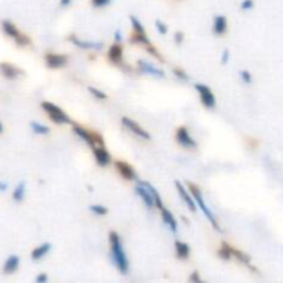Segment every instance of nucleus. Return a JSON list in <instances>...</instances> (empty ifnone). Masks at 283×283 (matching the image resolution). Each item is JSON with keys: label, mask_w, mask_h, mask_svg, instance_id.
<instances>
[{"label": "nucleus", "mask_w": 283, "mask_h": 283, "mask_svg": "<svg viewBox=\"0 0 283 283\" xmlns=\"http://www.w3.org/2000/svg\"><path fill=\"white\" fill-rule=\"evenodd\" d=\"M46 65L50 69H60L68 64V56L65 54H58V53H47L44 56Z\"/></svg>", "instance_id": "9"}, {"label": "nucleus", "mask_w": 283, "mask_h": 283, "mask_svg": "<svg viewBox=\"0 0 283 283\" xmlns=\"http://www.w3.org/2000/svg\"><path fill=\"white\" fill-rule=\"evenodd\" d=\"M0 71L7 79H15L21 75V71L18 68H15L14 65L11 64H6V63L0 64Z\"/></svg>", "instance_id": "22"}, {"label": "nucleus", "mask_w": 283, "mask_h": 283, "mask_svg": "<svg viewBox=\"0 0 283 283\" xmlns=\"http://www.w3.org/2000/svg\"><path fill=\"white\" fill-rule=\"evenodd\" d=\"M176 141L180 147H183L185 149H195L196 148V141L193 140V137L189 133L188 127L185 126H181V127L177 128L176 131Z\"/></svg>", "instance_id": "6"}, {"label": "nucleus", "mask_w": 283, "mask_h": 283, "mask_svg": "<svg viewBox=\"0 0 283 283\" xmlns=\"http://www.w3.org/2000/svg\"><path fill=\"white\" fill-rule=\"evenodd\" d=\"M122 125H123V127L127 128L130 133H133L134 135H137L138 138L145 140V141L151 140V134H149L148 131H147L144 127H141L137 122L133 121V119H130L127 116H123V118H122Z\"/></svg>", "instance_id": "7"}, {"label": "nucleus", "mask_w": 283, "mask_h": 283, "mask_svg": "<svg viewBox=\"0 0 283 283\" xmlns=\"http://www.w3.org/2000/svg\"><path fill=\"white\" fill-rule=\"evenodd\" d=\"M7 189V184L6 183H0V191H6Z\"/></svg>", "instance_id": "44"}, {"label": "nucleus", "mask_w": 283, "mask_h": 283, "mask_svg": "<svg viewBox=\"0 0 283 283\" xmlns=\"http://www.w3.org/2000/svg\"><path fill=\"white\" fill-rule=\"evenodd\" d=\"M189 282L191 283H206V281L202 279V276L199 274L198 271H193L191 275H189Z\"/></svg>", "instance_id": "35"}, {"label": "nucleus", "mask_w": 283, "mask_h": 283, "mask_svg": "<svg viewBox=\"0 0 283 283\" xmlns=\"http://www.w3.org/2000/svg\"><path fill=\"white\" fill-rule=\"evenodd\" d=\"M254 7V1L253 0H243L241 4L242 10H245V11H248V10H252V8Z\"/></svg>", "instance_id": "38"}, {"label": "nucleus", "mask_w": 283, "mask_h": 283, "mask_svg": "<svg viewBox=\"0 0 283 283\" xmlns=\"http://www.w3.org/2000/svg\"><path fill=\"white\" fill-rule=\"evenodd\" d=\"M1 28H3L6 35L10 36L11 39H14L18 46H28V44H31V39H29L28 36L22 35L13 22L3 21L1 22Z\"/></svg>", "instance_id": "5"}, {"label": "nucleus", "mask_w": 283, "mask_h": 283, "mask_svg": "<svg viewBox=\"0 0 283 283\" xmlns=\"http://www.w3.org/2000/svg\"><path fill=\"white\" fill-rule=\"evenodd\" d=\"M108 239H109V248H111V257H112L115 267L121 274L126 275L128 272V258L125 252V248H123L121 236L118 232L111 231Z\"/></svg>", "instance_id": "1"}, {"label": "nucleus", "mask_w": 283, "mask_h": 283, "mask_svg": "<svg viewBox=\"0 0 283 283\" xmlns=\"http://www.w3.org/2000/svg\"><path fill=\"white\" fill-rule=\"evenodd\" d=\"M195 90L198 92L202 105L207 108V109L216 108V104H217L216 95H214V93L212 92V89H210L209 86L203 85V83H196V85H195Z\"/></svg>", "instance_id": "4"}, {"label": "nucleus", "mask_w": 283, "mask_h": 283, "mask_svg": "<svg viewBox=\"0 0 283 283\" xmlns=\"http://www.w3.org/2000/svg\"><path fill=\"white\" fill-rule=\"evenodd\" d=\"M231 252H232V255H234L235 258H238V260H239L241 262L246 264V265H249V264H250V257H249L246 253H243V252L238 250V249L232 248V246H231Z\"/></svg>", "instance_id": "29"}, {"label": "nucleus", "mask_w": 283, "mask_h": 283, "mask_svg": "<svg viewBox=\"0 0 283 283\" xmlns=\"http://www.w3.org/2000/svg\"><path fill=\"white\" fill-rule=\"evenodd\" d=\"M187 188L189 189V192L192 193V196L195 199V203L198 206L199 209H200V212L205 214V217L209 220V222L212 224L213 228L216 229V231H221V228L219 225V221L216 219V216H214V213L210 210V207L206 205L205 199H203V193H202V189L199 188L198 185L193 184V183H187Z\"/></svg>", "instance_id": "2"}, {"label": "nucleus", "mask_w": 283, "mask_h": 283, "mask_svg": "<svg viewBox=\"0 0 283 283\" xmlns=\"http://www.w3.org/2000/svg\"><path fill=\"white\" fill-rule=\"evenodd\" d=\"M24 196H25V183L22 181V183H20L15 187L14 192H13V199H14L15 202H21Z\"/></svg>", "instance_id": "27"}, {"label": "nucleus", "mask_w": 283, "mask_h": 283, "mask_svg": "<svg viewBox=\"0 0 283 283\" xmlns=\"http://www.w3.org/2000/svg\"><path fill=\"white\" fill-rule=\"evenodd\" d=\"M20 267V257L18 255H10L6 262H4V267H3V271L4 274H13Z\"/></svg>", "instance_id": "23"}, {"label": "nucleus", "mask_w": 283, "mask_h": 283, "mask_svg": "<svg viewBox=\"0 0 283 283\" xmlns=\"http://www.w3.org/2000/svg\"><path fill=\"white\" fill-rule=\"evenodd\" d=\"M228 21L225 15H216L213 20V33L216 36H222L226 33Z\"/></svg>", "instance_id": "18"}, {"label": "nucleus", "mask_w": 283, "mask_h": 283, "mask_svg": "<svg viewBox=\"0 0 283 283\" xmlns=\"http://www.w3.org/2000/svg\"><path fill=\"white\" fill-rule=\"evenodd\" d=\"M68 40L72 43V44H75L76 47L82 50H101L104 47V43L102 42H90V40H82V39H79L76 35H69L68 36Z\"/></svg>", "instance_id": "14"}, {"label": "nucleus", "mask_w": 283, "mask_h": 283, "mask_svg": "<svg viewBox=\"0 0 283 283\" xmlns=\"http://www.w3.org/2000/svg\"><path fill=\"white\" fill-rule=\"evenodd\" d=\"M130 43L131 44H141V46H144L145 49L148 47V46H151L152 43H151V40H149V37L147 35H141V33H135V32H133V35L130 36Z\"/></svg>", "instance_id": "24"}, {"label": "nucleus", "mask_w": 283, "mask_h": 283, "mask_svg": "<svg viewBox=\"0 0 283 283\" xmlns=\"http://www.w3.org/2000/svg\"><path fill=\"white\" fill-rule=\"evenodd\" d=\"M173 73H174L176 78H178L180 80H188V79H189V76L187 75V72H185L184 69H181V68H174Z\"/></svg>", "instance_id": "34"}, {"label": "nucleus", "mask_w": 283, "mask_h": 283, "mask_svg": "<svg viewBox=\"0 0 283 283\" xmlns=\"http://www.w3.org/2000/svg\"><path fill=\"white\" fill-rule=\"evenodd\" d=\"M112 0H92V4L95 8H102L108 6Z\"/></svg>", "instance_id": "37"}, {"label": "nucleus", "mask_w": 283, "mask_h": 283, "mask_svg": "<svg viewBox=\"0 0 283 283\" xmlns=\"http://www.w3.org/2000/svg\"><path fill=\"white\" fill-rule=\"evenodd\" d=\"M50 250H51V243H49V242H44V243H42L40 246H37V248L32 250L31 257H32V260L39 261V260H42L43 257H46V255L49 254Z\"/></svg>", "instance_id": "20"}, {"label": "nucleus", "mask_w": 283, "mask_h": 283, "mask_svg": "<svg viewBox=\"0 0 283 283\" xmlns=\"http://www.w3.org/2000/svg\"><path fill=\"white\" fill-rule=\"evenodd\" d=\"M184 39H185L184 32H181V31H177V32L174 33V40H176V43H177V44H183V42H184Z\"/></svg>", "instance_id": "39"}, {"label": "nucleus", "mask_w": 283, "mask_h": 283, "mask_svg": "<svg viewBox=\"0 0 283 283\" xmlns=\"http://www.w3.org/2000/svg\"><path fill=\"white\" fill-rule=\"evenodd\" d=\"M108 60L116 66H125V60H123V46L121 43H113L106 53ZM126 68V66H125Z\"/></svg>", "instance_id": "11"}, {"label": "nucleus", "mask_w": 283, "mask_h": 283, "mask_svg": "<svg viewBox=\"0 0 283 283\" xmlns=\"http://www.w3.org/2000/svg\"><path fill=\"white\" fill-rule=\"evenodd\" d=\"M140 184H142L147 189H148L149 192H151V195H152V198H154V200H155V206H156V209H162L163 206V202H162V196H160V193L157 192V189H156L154 185L151 184V183H148V181H138Z\"/></svg>", "instance_id": "21"}, {"label": "nucleus", "mask_w": 283, "mask_h": 283, "mask_svg": "<svg viewBox=\"0 0 283 283\" xmlns=\"http://www.w3.org/2000/svg\"><path fill=\"white\" fill-rule=\"evenodd\" d=\"M174 250H176V255L180 260H187L189 254H191V248L188 243L181 241L174 242Z\"/></svg>", "instance_id": "19"}, {"label": "nucleus", "mask_w": 283, "mask_h": 283, "mask_svg": "<svg viewBox=\"0 0 283 283\" xmlns=\"http://www.w3.org/2000/svg\"><path fill=\"white\" fill-rule=\"evenodd\" d=\"M147 51H148L151 56L155 57L156 60H159V61H163V58H162V56H160V53L157 51V49H156L155 46H152V44H151V46H148V47H147Z\"/></svg>", "instance_id": "36"}, {"label": "nucleus", "mask_w": 283, "mask_h": 283, "mask_svg": "<svg viewBox=\"0 0 283 283\" xmlns=\"http://www.w3.org/2000/svg\"><path fill=\"white\" fill-rule=\"evenodd\" d=\"M72 131L78 135L80 140H83L92 149L94 148V147H97V145H95V138H94V133H95V131L89 130V128L86 127H82L80 125H75V123L72 125Z\"/></svg>", "instance_id": "12"}, {"label": "nucleus", "mask_w": 283, "mask_h": 283, "mask_svg": "<svg viewBox=\"0 0 283 283\" xmlns=\"http://www.w3.org/2000/svg\"><path fill=\"white\" fill-rule=\"evenodd\" d=\"M130 22H131V27H133V31H134L135 33H141V35H147V32H145V28H144V25H142L141 22L138 21V18L134 17V15H131L130 17Z\"/></svg>", "instance_id": "28"}, {"label": "nucleus", "mask_w": 283, "mask_h": 283, "mask_svg": "<svg viewBox=\"0 0 283 283\" xmlns=\"http://www.w3.org/2000/svg\"><path fill=\"white\" fill-rule=\"evenodd\" d=\"M176 189H177L180 198L183 199V202L188 206V209H189L192 213L196 212V207H198V206L195 203V199L192 196V193L189 192V189L187 188V185L183 184L181 181H176Z\"/></svg>", "instance_id": "8"}, {"label": "nucleus", "mask_w": 283, "mask_h": 283, "mask_svg": "<svg viewBox=\"0 0 283 283\" xmlns=\"http://www.w3.org/2000/svg\"><path fill=\"white\" fill-rule=\"evenodd\" d=\"M93 156L99 167H106L111 163V154L106 151L105 147H94Z\"/></svg>", "instance_id": "15"}, {"label": "nucleus", "mask_w": 283, "mask_h": 283, "mask_svg": "<svg viewBox=\"0 0 283 283\" xmlns=\"http://www.w3.org/2000/svg\"><path fill=\"white\" fill-rule=\"evenodd\" d=\"M47 281H49L47 274H39V275L36 276L35 283H47Z\"/></svg>", "instance_id": "41"}, {"label": "nucleus", "mask_w": 283, "mask_h": 283, "mask_svg": "<svg viewBox=\"0 0 283 283\" xmlns=\"http://www.w3.org/2000/svg\"><path fill=\"white\" fill-rule=\"evenodd\" d=\"M89 210L95 216H106L108 214V209L102 205H92L89 207Z\"/></svg>", "instance_id": "31"}, {"label": "nucleus", "mask_w": 283, "mask_h": 283, "mask_svg": "<svg viewBox=\"0 0 283 283\" xmlns=\"http://www.w3.org/2000/svg\"><path fill=\"white\" fill-rule=\"evenodd\" d=\"M160 214H162V221L164 222V225H167V228H169L171 232H177L178 224L177 220L174 217V214L170 212L167 207H164V206L160 209Z\"/></svg>", "instance_id": "17"}, {"label": "nucleus", "mask_w": 283, "mask_h": 283, "mask_svg": "<svg viewBox=\"0 0 283 283\" xmlns=\"http://www.w3.org/2000/svg\"><path fill=\"white\" fill-rule=\"evenodd\" d=\"M135 193L138 195V198L141 199L142 202H144V205L147 206V209H149V210H152L154 207H156L155 206V200H154V198H152V195H151V192L144 187L142 184H138L135 185L134 188Z\"/></svg>", "instance_id": "16"}, {"label": "nucleus", "mask_w": 283, "mask_h": 283, "mask_svg": "<svg viewBox=\"0 0 283 283\" xmlns=\"http://www.w3.org/2000/svg\"><path fill=\"white\" fill-rule=\"evenodd\" d=\"M3 131V126H1V123H0V133Z\"/></svg>", "instance_id": "45"}, {"label": "nucleus", "mask_w": 283, "mask_h": 283, "mask_svg": "<svg viewBox=\"0 0 283 283\" xmlns=\"http://www.w3.org/2000/svg\"><path fill=\"white\" fill-rule=\"evenodd\" d=\"M219 257L220 258H222V260H225V261H228V260H231L234 255H232V252H231V246L226 243V242H222V245H221V248L219 249Z\"/></svg>", "instance_id": "25"}, {"label": "nucleus", "mask_w": 283, "mask_h": 283, "mask_svg": "<svg viewBox=\"0 0 283 283\" xmlns=\"http://www.w3.org/2000/svg\"><path fill=\"white\" fill-rule=\"evenodd\" d=\"M72 0H61L60 1V4H61V7H68V6H71Z\"/></svg>", "instance_id": "42"}, {"label": "nucleus", "mask_w": 283, "mask_h": 283, "mask_svg": "<svg viewBox=\"0 0 283 283\" xmlns=\"http://www.w3.org/2000/svg\"><path fill=\"white\" fill-rule=\"evenodd\" d=\"M31 128L35 134H40V135H46L50 133V128L47 126H44L42 123H37V122H32L31 123Z\"/></svg>", "instance_id": "26"}, {"label": "nucleus", "mask_w": 283, "mask_h": 283, "mask_svg": "<svg viewBox=\"0 0 283 283\" xmlns=\"http://www.w3.org/2000/svg\"><path fill=\"white\" fill-rule=\"evenodd\" d=\"M42 109L49 115L50 121L54 122L56 125H69V123H72L69 115L65 113L63 108H60L53 102H49V101L42 102Z\"/></svg>", "instance_id": "3"}, {"label": "nucleus", "mask_w": 283, "mask_h": 283, "mask_svg": "<svg viewBox=\"0 0 283 283\" xmlns=\"http://www.w3.org/2000/svg\"><path fill=\"white\" fill-rule=\"evenodd\" d=\"M115 169L121 174L122 178H125L127 181H134L138 177L134 167L131 164H128L127 162H125V160H116L115 162Z\"/></svg>", "instance_id": "10"}, {"label": "nucleus", "mask_w": 283, "mask_h": 283, "mask_svg": "<svg viewBox=\"0 0 283 283\" xmlns=\"http://www.w3.org/2000/svg\"><path fill=\"white\" fill-rule=\"evenodd\" d=\"M239 76H241V80L245 83V85H250V83L253 82V75H252L249 71H246V69L241 71Z\"/></svg>", "instance_id": "32"}, {"label": "nucleus", "mask_w": 283, "mask_h": 283, "mask_svg": "<svg viewBox=\"0 0 283 283\" xmlns=\"http://www.w3.org/2000/svg\"><path fill=\"white\" fill-rule=\"evenodd\" d=\"M155 27L156 29H157V32L160 33V35H166L167 33V25L164 24V22H162L160 20H156L155 21Z\"/></svg>", "instance_id": "33"}, {"label": "nucleus", "mask_w": 283, "mask_h": 283, "mask_svg": "<svg viewBox=\"0 0 283 283\" xmlns=\"http://www.w3.org/2000/svg\"><path fill=\"white\" fill-rule=\"evenodd\" d=\"M229 50L228 49H224V51H222V56H221V64H228V61H229Z\"/></svg>", "instance_id": "40"}, {"label": "nucleus", "mask_w": 283, "mask_h": 283, "mask_svg": "<svg viewBox=\"0 0 283 283\" xmlns=\"http://www.w3.org/2000/svg\"><path fill=\"white\" fill-rule=\"evenodd\" d=\"M121 40H122L121 32H119V31H116V32H115V42L121 43Z\"/></svg>", "instance_id": "43"}, {"label": "nucleus", "mask_w": 283, "mask_h": 283, "mask_svg": "<svg viewBox=\"0 0 283 283\" xmlns=\"http://www.w3.org/2000/svg\"><path fill=\"white\" fill-rule=\"evenodd\" d=\"M87 89H89V92L92 93V95L94 98L101 99V101H104V99L108 98V95H106L105 93L102 92V90H99V89H97V87H94V86H89Z\"/></svg>", "instance_id": "30"}, {"label": "nucleus", "mask_w": 283, "mask_h": 283, "mask_svg": "<svg viewBox=\"0 0 283 283\" xmlns=\"http://www.w3.org/2000/svg\"><path fill=\"white\" fill-rule=\"evenodd\" d=\"M137 68H138V71L140 72L147 73V75H151V76H155V78L159 79L166 78V73H164L160 68H157V66H155L154 64L148 63V61L138 60V61H137Z\"/></svg>", "instance_id": "13"}]
</instances>
